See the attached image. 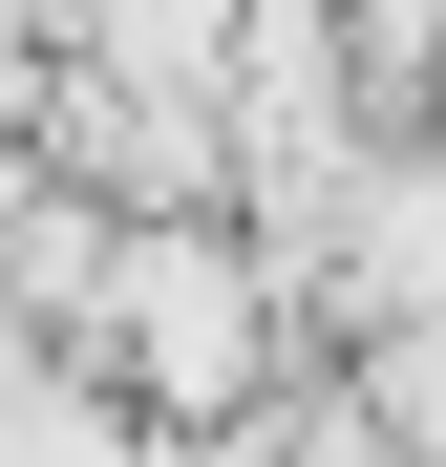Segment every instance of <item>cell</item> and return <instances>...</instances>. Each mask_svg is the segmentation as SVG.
Returning a JSON list of instances; mask_svg holds the SVG:
<instances>
[{"label": "cell", "instance_id": "1", "mask_svg": "<svg viewBox=\"0 0 446 467\" xmlns=\"http://www.w3.org/2000/svg\"><path fill=\"white\" fill-rule=\"evenodd\" d=\"M128 361H149V382L213 425V404L255 382V276L213 255V234H149V255H128Z\"/></svg>", "mask_w": 446, "mask_h": 467}]
</instances>
